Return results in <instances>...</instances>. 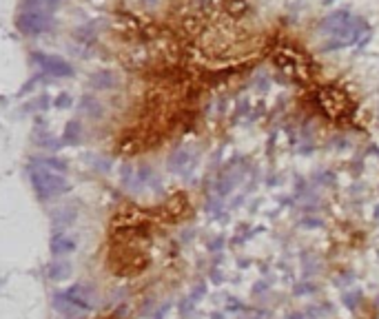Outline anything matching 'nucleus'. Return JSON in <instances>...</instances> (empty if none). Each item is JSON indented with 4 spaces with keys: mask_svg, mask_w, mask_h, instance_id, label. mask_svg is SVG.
<instances>
[{
    "mask_svg": "<svg viewBox=\"0 0 379 319\" xmlns=\"http://www.w3.org/2000/svg\"><path fill=\"white\" fill-rule=\"evenodd\" d=\"M29 182L31 188L36 193V198L40 202H49V200H55L60 195L69 193V182L62 177V173H53L44 166H33L29 169Z\"/></svg>",
    "mask_w": 379,
    "mask_h": 319,
    "instance_id": "nucleus-1",
    "label": "nucleus"
},
{
    "mask_svg": "<svg viewBox=\"0 0 379 319\" xmlns=\"http://www.w3.org/2000/svg\"><path fill=\"white\" fill-rule=\"evenodd\" d=\"M16 27L25 36H40L51 27V14L47 9H22L16 16Z\"/></svg>",
    "mask_w": 379,
    "mask_h": 319,
    "instance_id": "nucleus-2",
    "label": "nucleus"
},
{
    "mask_svg": "<svg viewBox=\"0 0 379 319\" xmlns=\"http://www.w3.org/2000/svg\"><path fill=\"white\" fill-rule=\"evenodd\" d=\"M31 62L40 69V74L51 76V78H71L74 76V67L67 62L60 55H51V53H42L36 51L31 55Z\"/></svg>",
    "mask_w": 379,
    "mask_h": 319,
    "instance_id": "nucleus-3",
    "label": "nucleus"
},
{
    "mask_svg": "<svg viewBox=\"0 0 379 319\" xmlns=\"http://www.w3.org/2000/svg\"><path fill=\"white\" fill-rule=\"evenodd\" d=\"M320 102L324 106V111L331 117H346V111L350 113L353 111V106L346 102V96H344L342 91H335L333 87H324L320 91Z\"/></svg>",
    "mask_w": 379,
    "mask_h": 319,
    "instance_id": "nucleus-4",
    "label": "nucleus"
},
{
    "mask_svg": "<svg viewBox=\"0 0 379 319\" xmlns=\"http://www.w3.org/2000/svg\"><path fill=\"white\" fill-rule=\"evenodd\" d=\"M65 295H67V299L71 301V304L76 306V308H80V310H93V301H96V290H93L91 284H85V282H80V284H71L69 288L65 290Z\"/></svg>",
    "mask_w": 379,
    "mask_h": 319,
    "instance_id": "nucleus-5",
    "label": "nucleus"
},
{
    "mask_svg": "<svg viewBox=\"0 0 379 319\" xmlns=\"http://www.w3.org/2000/svg\"><path fill=\"white\" fill-rule=\"evenodd\" d=\"M51 306H53V310L60 312V315H62L65 319H82V315H85V310L76 308V306L71 304L69 299H67L65 290H58V293H53Z\"/></svg>",
    "mask_w": 379,
    "mask_h": 319,
    "instance_id": "nucleus-6",
    "label": "nucleus"
},
{
    "mask_svg": "<svg viewBox=\"0 0 379 319\" xmlns=\"http://www.w3.org/2000/svg\"><path fill=\"white\" fill-rule=\"evenodd\" d=\"M49 250L53 257L71 255L76 250V237H71L69 233H53L51 242H49Z\"/></svg>",
    "mask_w": 379,
    "mask_h": 319,
    "instance_id": "nucleus-7",
    "label": "nucleus"
},
{
    "mask_svg": "<svg viewBox=\"0 0 379 319\" xmlns=\"http://www.w3.org/2000/svg\"><path fill=\"white\" fill-rule=\"evenodd\" d=\"M71 273H74V266H71L69 260H62V257H55L47 266V277L51 282H65V279L71 277Z\"/></svg>",
    "mask_w": 379,
    "mask_h": 319,
    "instance_id": "nucleus-8",
    "label": "nucleus"
},
{
    "mask_svg": "<svg viewBox=\"0 0 379 319\" xmlns=\"http://www.w3.org/2000/svg\"><path fill=\"white\" fill-rule=\"evenodd\" d=\"M78 213L76 209H69V206H62V209H55L51 213V226L55 228L53 233H65V228H69L71 224L76 222Z\"/></svg>",
    "mask_w": 379,
    "mask_h": 319,
    "instance_id": "nucleus-9",
    "label": "nucleus"
},
{
    "mask_svg": "<svg viewBox=\"0 0 379 319\" xmlns=\"http://www.w3.org/2000/svg\"><path fill=\"white\" fill-rule=\"evenodd\" d=\"M36 162H33V166H44V169L53 171V173H65L67 169H69V164L58 158V155H49V158H33Z\"/></svg>",
    "mask_w": 379,
    "mask_h": 319,
    "instance_id": "nucleus-10",
    "label": "nucleus"
},
{
    "mask_svg": "<svg viewBox=\"0 0 379 319\" xmlns=\"http://www.w3.org/2000/svg\"><path fill=\"white\" fill-rule=\"evenodd\" d=\"M65 144H80L82 140V124L78 120H71L67 122V129H65Z\"/></svg>",
    "mask_w": 379,
    "mask_h": 319,
    "instance_id": "nucleus-11",
    "label": "nucleus"
},
{
    "mask_svg": "<svg viewBox=\"0 0 379 319\" xmlns=\"http://www.w3.org/2000/svg\"><path fill=\"white\" fill-rule=\"evenodd\" d=\"M115 85V78L111 71H98V74L91 76V87L98 89V91H102V89H111Z\"/></svg>",
    "mask_w": 379,
    "mask_h": 319,
    "instance_id": "nucleus-12",
    "label": "nucleus"
},
{
    "mask_svg": "<svg viewBox=\"0 0 379 319\" xmlns=\"http://www.w3.org/2000/svg\"><path fill=\"white\" fill-rule=\"evenodd\" d=\"M80 111L85 113L87 117H98L100 113H102V106H100V102L96 98H91V96H85L80 100Z\"/></svg>",
    "mask_w": 379,
    "mask_h": 319,
    "instance_id": "nucleus-13",
    "label": "nucleus"
},
{
    "mask_svg": "<svg viewBox=\"0 0 379 319\" xmlns=\"http://www.w3.org/2000/svg\"><path fill=\"white\" fill-rule=\"evenodd\" d=\"M188 162V155L184 153V151H177V153L171 158V162H169V169L171 171H182V166H184Z\"/></svg>",
    "mask_w": 379,
    "mask_h": 319,
    "instance_id": "nucleus-14",
    "label": "nucleus"
},
{
    "mask_svg": "<svg viewBox=\"0 0 379 319\" xmlns=\"http://www.w3.org/2000/svg\"><path fill=\"white\" fill-rule=\"evenodd\" d=\"M71 104H74V98H71L69 93H60V96L53 100V106H55V109H69Z\"/></svg>",
    "mask_w": 379,
    "mask_h": 319,
    "instance_id": "nucleus-15",
    "label": "nucleus"
},
{
    "mask_svg": "<svg viewBox=\"0 0 379 319\" xmlns=\"http://www.w3.org/2000/svg\"><path fill=\"white\" fill-rule=\"evenodd\" d=\"M38 3H40L42 7L49 11V9H55V7H60V3H62V0H38Z\"/></svg>",
    "mask_w": 379,
    "mask_h": 319,
    "instance_id": "nucleus-16",
    "label": "nucleus"
},
{
    "mask_svg": "<svg viewBox=\"0 0 379 319\" xmlns=\"http://www.w3.org/2000/svg\"><path fill=\"white\" fill-rule=\"evenodd\" d=\"M166 310H169V304H162L160 306L158 310H155V315H153V319H162L164 315H166Z\"/></svg>",
    "mask_w": 379,
    "mask_h": 319,
    "instance_id": "nucleus-17",
    "label": "nucleus"
},
{
    "mask_svg": "<svg viewBox=\"0 0 379 319\" xmlns=\"http://www.w3.org/2000/svg\"><path fill=\"white\" fill-rule=\"evenodd\" d=\"M213 319H222V315H213Z\"/></svg>",
    "mask_w": 379,
    "mask_h": 319,
    "instance_id": "nucleus-18",
    "label": "nucleus"
}]
</instances>
